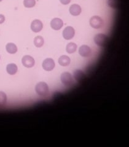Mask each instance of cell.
Returning <instances> with one entry per match:
<instances>
[{"mask_svg": "<svg viewBox=\"0 0 129 147\" xmlns=\"http://www.w3.org/2000/svg\"><path fill=\"white\" fill-rule=\"evenodd\" d=\"M0 58H1V57H0Z\"/></svg>", "mask_w": 129, "mask_h": 147, "instance_id": "obj_24", "label": "cell"}, {"mask_svg": "<svg viewBox=\"0 0 129 147\" xmlns=\"http://www.w3.org/2000/svg\"><path fill=\"white\" fill-rule=\"evenodd\" d=\"M35 90L39 96L46 97L49 94V87L45 82H40L36 85Z\"/></svg>", "mask_w": 129, "mask_h": 147, "instance_id": "obj_1", "label": "cell"}, {"mask_svg": "<svg viewBox=\"0 0 129 147\" xmlns=\"http://www.w3.org/2000/svg\"><path fill=\"white\" fill-rule=\"evenodd\" d=\"M79 54L82 57H87L91 55L92 51L89 46L87 45H83L79 47Z\"/></svg>", "mask_w": 129, "mask_h": 147, "instance_id": "obj_11", "label": "cell"}, {"mask_svg": "<svg viewBox=\"0 0 129 147\" xmlns=\"http://www.w3.org/2000/svg\"><path fill=\"white\" fill-rule=\"evenodd\" d=\"M77 49V45L74 42L68 43L66 47L67 52L68 54L74 53Z\"/></svg>", "mask_w": 129, "mask_h": 147, "instance_id": "obj_18", "label": "cell"}, {"mask_svg": "<svg viewBox=\"0 0 129 147\" xmlns=\"http://www.w3.org/2000/svg\"><path fill=\"white\" fill-rule=\"evenodd\" d=\"M63 26V22L61 19L54 18L50 22V27L54 30H59Z\"/></svg>", "mask_w": 129, "mask_h": 147, "instance_id": "obj_10", "label": "cell"}, {"mask_svg": "<svg viewBox=\"0 0 129 147\" xmlns=\"http://www.w3.org/2000/svg\"><path fill=\"white\" fill-rule=\"evenodd\" d=\"M22 63L23 65L25 67L32 68L35 64V60H34L32 56L26 55L24 56L22 59Z\"/></svg>", "mask_w": 129, "mask_h": 147, "instance_id": "obj_6", "label": "cell"}, {"mask_svg": "<svg viewBox=\"0 0 129 147\" xmlns=\"http://www.w3.org/2000/svg\"><path fill=\"white\" fill-rule=\"evenodd\" d=\"M108 37L105 34L99 33L96 34L94 37V41L95 42V44L101 47L106 46L108 44Z\"/></svg>", "mask_w": 129, "mask_h": 147, "instance_id": "obj_2", "label": "cell"}, {"mask_svg": "<svg viewBox=\"0 0 129 147\" xmlns=\"http://www.w3.org/2000/svg\"><path fill=\"white\" fill-rule=\"evenodd\" d=\"M34 45L37 47H41L43 45H44V38H43L41 36H37L34 38Z\"/></svg>", "mask_w": 129, "mask_h": 147, "instance_id": "obj_17", "label": "cell"}, {"mask_svg": "<svg viewBox=\"0 0 129 147\" xmlns=\"http://www.w3.org/2000/svg\"><path fill=\"white\" fill-rule=\"evenodd\" d=\"M69 11H70V14L72 16H79L81 14V7L79 5H78V4H72V5L70 6V9H69Z\"/></svg>", "mask_w": 129, "mask_h": 147, "instance_id": "obj_12", "label": "cell"}, {"mask_svg": "<svg viewBox=\"0 0 129 147\" xmlns=\"http://www.w3.org/2000/svg\"><path fill=\"white\" fill-rule=\"evenodd\" d=\"M61 81L63 84L66 86H70L73 83V78L70 73L64 72L61 75Z\"/></svg>", "mask_w": 129, "mask_h": 147, "instance_id": "obj_4", "label": "cell"}, {"mask_svg": "<svg viewBox=\"0 0 129 147\" xmlns=\"http://www.w3.org/2000/svg\"><path fill=\"white\" fill-rule=\"evenodd\" d=\"M103 24H104L103 20L99 16H93L90 19V25L93 28H95V29L100 28L103 27Z\"/></svg>", "mask_w": 129, "mask_h": 147, "instance_id": "obj_3", "label": "cell"}, {"mask_svg": "<svg viewBox=\"0 0 129 147\" xmlns=\"http://www.w3.org/2000/svg\"><path fill=\"white\" fill-rule=\"evenodd\" d=\"M6 49L8 53L14 54L17 52V47L14 43L9 42L6 46Z\"/></svg>", "mask_w": 129, "mask_h": 147, "instance_id": "obj_15", "label": "cell"}, {"mask_svg": "<svg viewBox=\"0 0 129 147\" xmlns=\"http://www.w3.org/2000/svg\"><path fill=\"white\" fill-rule=\"evenodd\" d=\"M63 37L67 40H71L73 37H74L75 34V29L72 27L68 26L63 30Z\"/></svg>", "mask_w": 129, "mask_h": 147, "instance_id": "obj_7", "label": "cell"}, {"mask_svg": "<svg viewBox=\"0 0 129 147\" xmlns=\"http://www.w3.org/2000/svg\"><path fill=\"white\" fill-rule=\"evenodd\" d=\"M42 66L44 70L50 71L52 70L54 68L55 64L54 60L52 59L47 58L44 60V61H43Z\"/></svg>", "mask_w": 129, "mask_h": 147, "instance_id": "obj_5", "label": "cell"}, {"mask_svg": "<svg viewBox=\"0 0 129 147\" xmlns=\"http://www.w3.org/2000/svg\"><path fill=\"white\" fill-rule=\"evenodd\" d=\"M43 28V24L40 20H34L31 24V29L34 33L41 32Z\"/></svg>", "mask_w": 129, "mask_h": 147, "instance_id": "obj_9", "label": "cell"}, {"mask_svg": "<svg viewBox=\"0 0 129 147\" xmlns=\"http://www.w3.org/2000/svg\"><path fill=\"white\" fill-rule=\"evenodd\" d=\"M59 1L63 5H67L71 2V0H59Z\"/></svg>", "mask_w": 129, "mask_h": 147, "instance_id": "obj_21", "label": "cell"}, {"mask_svg": "<svg viewBox=\"0 0 129 147\" xmlns=\"http://www.w3.org/2000/svg\"><path fill=\"white\" fill-rule=\"evenodd\" d=\"M1 1H3V0H0V2H1Z\"/></svg>", "mask_w": 129, "mask_h": 147, "instance_id": "obj_23", "label": "cell"}, {"mask_svg": "<svg viewBox=\"0 0 129 147\" xmlns=\"http://www.w3.org/2000/svg\"><path fill=\"white\" fill-rule=\"evenodd\" d=\"M107 4L111 8H119L121 4V0H107Z\"/></svg>", "mask_w": 129, "mask_h": 147, "instance_id": "obj_16", "label": "cell"}, {"mask_svg": "<svg viewBox=\"0 0 129 147\" xmlns=\"http://www.w3.org/2000/svg\"><path fill=\"white\" fill-rule=\"evenodd\" d=\"M18 70V67L15 63H9L6 67V71L11 75H15Z\"/></svg>", "mask_w": 129, "mask_h": 147, "instance_id": "obj_14", "label": "cell"}, {"mask_svg": "<svg viewBox=\"0 0 129 147\" xmlns=\"http://www.w3.org/2000/svg\"><path fill=\"white\" fill-rule=\"evenodd\" d=\"M36 5L35 0H24V6L27 8L33 7Z\"/></svg>", "mask_w": 129, "mask_h": 147, "instance_id": "obj_20", "label": "cell"}, {"mask_svg": "<svg viewBox=\"0 0 129 147\" xmlns=\"http://www.w3.org/2000/svg\"><path fill=\"white\" fill-rule=\"evenodd\" d=\"M73 76L76 81L80 83H83L86 80L85 73L81 70H76L73 72Z\"/></svg>", "mask_w": 129, "mask_h": 147, "instance_id": "obj_8", "label": "cell"}, {"mask_svg": "<svg viewBox=\"0 0 129 147\" xmlns=\"http://www.w3.org/2000/svg\"><path fill=\"white\" fill-rule=\"evenodd\" d=\"M6 102H7L6 94L2 91H0V107L5 105Z\"/></svg>", "mask_w": 129, "mask_h": 147, "instance_id": "obj_19", "label": "cell"}, {"mask_svg": "<svg viewBox=\"0 0 129 147\" xmlns=\"http://www.w3.org/2000/svg\"><path fill=\"white\" fill-rule=\"evenodd\" d=\"M5 21V17L3 14H0V24H3Z\"/></svg>", "mask_w": 129, "mask_h": 147, "instance_id": "obj_22", "label": "cell"}, {"mask_svg": "<svg viewBox=\"0 0 129 147\" xmlns=\"http://www.w3.org/2000/svg\"><path fill=\"white\" fill-rule=\"evenodd\" d=\"M58 62L61 66L66 67L70 65L71 62L70 58L67 55H62L60 56L58 60Z\"/></svg>", "mask_w": 129, "mask_h": 147, "instance_id": "obj_13", "label": "cell"}]
</instances>
